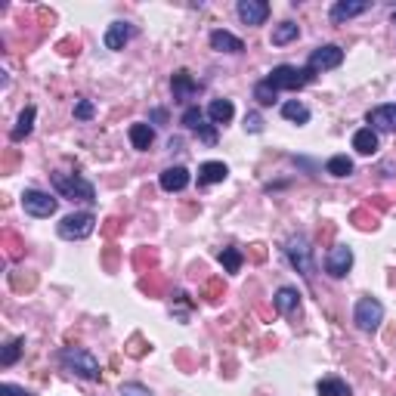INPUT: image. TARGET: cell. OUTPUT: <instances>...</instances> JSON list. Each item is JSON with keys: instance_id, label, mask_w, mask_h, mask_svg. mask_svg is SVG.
Here are the masks:
<instances>
[{"instance_id": "30bf717a", "label": "cell", "mask_w": 396, "mask_h": 396, "mask_svg": "<svg viewBox=\"0 0 396 396\" xmlns=\"http://www.w3.org/2000/svg\"><path fill=\"white\" fill-rule=\"evenodd\" d=\"M369 124L371 130H384V134H396V103H387V106H378L369 112Z\"/></svg>"}, {"instance_id": "8992f818", "label": "cell", "mask_w": 396, "mask_h": 396, "mask_svg": "<svg viewBox=\"0 0 396 396\" xmlns=\"http://www.w3.org/2000/svg\"><path fill=\"white\" fill-rule=\"evenodd\" d=\"M22 207H25V214H31V217H53L59 201L41 189H25L22 192Z\"/></svg>"}, {"instance_id": "d4e9b609", "label": "cell", "mask_w": 396, "mask_h": 396, "mask_svg": "<svg viewBox=\"0 0 396 396\" xmlns=\"http://www.w3.org/2000/svg\"><path fill=\"white\" fill-rule=\"evenodd\" d=\"M316 390H319V396H350V387L340 381V378H322L316 384Z\"/></svg>"}, {"instance_id": "5bb4252c", "label": "cell", "mask_w": 396, "mask_h": 396, "mask_svg": "<svg viewBox=\"0 0 396 396\" xmlns=\"http://www.w3.org/2000/svg\"><path fill=\"white\" fill-rule=\"evenodd\" d=\"M369 10V4L366 0H340V4L331 6V22H347V19H353V15H362Z\"/></svg>"}, {"instance_id": "83f0119b", "label": "cell", "mask_w": 396, "mask_h": 396, "mask_svg": "<svg viewBox=\"0 0 396 396\" xmlns=\"http://www.w3.org/2000/svg\"><path fill=\"white\" fill-rule=\"evenodd\" d=\"M242 251H238V248H223L220 251V263L223 267H226V273H238V269H242Z\"/></svg>"}, {"instance_id": "f546056e", "label": "cell", "mask_w": 396, "mask_h": 396, "mask_svg": "<svg viewBox=\"0 0 396 396\" xmlns=\"http://www.w3.org/2000/svg\"><path fill=\"white\" fill-rule=\"evenodd\" d=\"M276 96H279V90H276V87H269L267 81H260L257 87H254V99H257L260 106H273V103H276Z\"/></svg>"}, {"instance_id": "5b68a950", "label": "cell", "mask_w": 396, "mask_h": 396, "mask_svg": "<svg viewBox=\"0 0 396 396\" xmlns=\"http://www.w3.org/2000/svg\"><path fill=\"white\" fill-rule=\"evenodd\" d=\"M93 229H96V217L90 211L68 214V217H62V223H59V236L68 238V242H81V238L93 236Z\"/></svg>"}, {"instance_id": "8fae6325", "label": "cell", "mask_w": 396, "mask_h": 396, "mask_svg": "<svg viewBox=\"0 0 396 396\" xmlns=\"http://www.w3.org/2000/svg\"><path fill=\"white\" fill-rule=\"evenodd\" d=\"M236 10L245 25H263L269 15V4H263V0H238Z\"/></svg>"}, {"instance_id": "836d02e7", "label": "cell", "mask_w": 396, "mask_h": 396, "mask_svg": "<svg viewBox=\"0 0 396 396\" xmlns=\"http://www.w3.org/2000/svg\"><path fill=\"white\" fill-rule=\"evenodd\" d=\"M0 393H4V396H34V393L22 390V387H15V384H4V387H0Z\"/></svg>"}, {"instance_id": "d6a6232c", "label": "cell", "mask_w": 396, "mask_h": 396, "mask_svg": "<svg viewBox=\"0 0 396 396\" xmlns=\"http://www.w3.org/2000/svg\"><path fill=\"white\" fill-rule=\"evenodd\" d=\"M121 396H152V390L143 384H121Z\"/></svg>"}, {"instance_id": "cb8c5ba5", "label": "cell", "mask_w": 396, "mask_h": 396, "mask_svg": "<svg viewBox=\"0 0 396 396\" xmlns=\"http://www.w3.org/2000/svg\"><path fill=\"white\" fill-rule=\"evenodd\" d=\"M300 37V28L294 25V22H279V25L273 28V46H285V44H291V41H298Z\"/></svg>"}, {"instance_id": "4316f807", "label": "cell", "mask_w": 396, "mask_h": 396, "mask_svg": "<svg viewBox=\"0 0 396 396\" xmlns=\"http://www.w3.org/2000/svg\"><path fill=\"white\" fill-rule=\"evenodd\" d=\"M331 177H350L353 174V161L347 158V155H335V158H328V165H325Z\"/></svg>"}, {"instance_id": "2e32d148", "label": "cell", "mask_w": 396, "mask_h": 396, "mask_svg": "<svg viewBox=\"0 0 396 396\" xmlns=\"http://www.w3.org/2000/svg\"><path fill=\"white\" fill-rule=\"evenodd\" d=\"M134 37V28L127 25V22H112L106 31V46L108 50H124V44Z\"/></svg>"}, {"instance_id": "e575fe53", "label": "cell", "mask_w": 396, "mask_h": 396, "mask_svg": "<svg viewBox=\"0 0 396 396\" xmlns=\"http://www.w3.org/2000/svg\"><path fill=\"white\" fill-rule=\"evenodd\" d=\"M165 118H167L165 108H155V112H152V121H165Z\"/></svg>"}, {"instance_id": "e0dca14e", "label": "cell", "mask_w": 396, "mask_h": 396, "mask_svg": "<svg viewBox=\"0 0 396 396\" xmlns=\"http://www.w3.org/2000/svg\"><path fill=\"white\" fill-rule=\"evenodd\" d=\"M229 177V167L223 161H205L198 167V183L201 186H211V183H223Z\"/></svg>"}, {"instance_id": "7402d4cb", "label": "cell", "mask_w": 396, "mask_h": 396, "mask_svg": "<svg viewBox=\"0 0 396 396\" xmlns=\"http://www.w3.org/2000/svg\"><path fill=\"white\" fill-rule=\"evenodd\" d=\"M207 115H211L214 124H229L232 115H236V106H232V99H214L207 106Z\"/></svg>"}, {"instance_id": "ac0fdd59", "label": "cell", "mask_w": 396, "mask_h": 396, "mask_svg": "<svg viewBox=\"0 0 396 396\" xmlns=\"http://www.w3.org/2000/svg\"><path fill=\"white\" fill-rule=\"evenodd\" d=\"M273 304H276V309H279L282 316H288V313H294V309L300 307V294H298V288L285 285V288H279V291H276Z\"/></svg>"}, {"instance_id": "3957f363", "label": "cell", "mask_w": 396, "mask_h": 396, "mask_svg": "<svg viewBox=\"0 0 396 396\" xmlns=\"http://www.w3.org/2000/svg\"><path fill=\"white\" fill-rule=\"evenodd\" d=\"M313 72L309 68H298V65H276L273 72H269L267 77V84L269 87H276V90H300V87H307L309 81H313Z\"/></svg>"}, {"instance_id": "f1b7e54d", "label": "cell", "mask_w": 396, "mask_h": 396, "mask_svg": "<svg viewBox=\"0 0 396 396\" xmlns=\"http://www.w3.org/2000/svg\"><path fill=\"white\" fill-rule=\"evenodd\" d=\"M22 347H25V340L22 338H15L10 340V344L4 347V353H0V366H13L15 359H19V353H22Z\"/></svg>"}, {"instance_id": "7c38bea8", "label": "cell", "mask_w": 396, "mask_h": 396, "mask_svg": "<svg viewBox=\"0 0 396 396\" xmlns=\"http://www.w3.org/2000/svg\"><path fill=\"white\" fill-rule=\"evenodd\" d=\"M183 127L198 130L205 143H214V139H217V134H214V130L205 124V112H201V108H196V106H192V108H186V112H183Z\"/></svg>"}, {"instance_id": "4fadbf2b", "label": "cell", "mask_w": 396, "mask_h": 396, "mask_svg": "<svg viewBox=\"0 0 396 396\" xmlns=\"http://www.w3.org/2000/svg\"><path fill=\"white\" fill-rule=\"evenodd\" d=\"M170 87H174L177 103H186V99H192V93L198 90V84L192 81V75L186 72V68H180V72H174V77H170Z\"/></svg>"}, {"instance_id": "603a6c76", "label": "cell", "mask_w": 396, "mask_h": 396, "mask_svg": "<svg viewBox=\"0 0 396 396\" xmlns=\"http://www.w3.org/2000/svg\"><path fill=\"white\" fill-rule=\"evenodd\" d=\"M34 115H37V112H34V106H28L25 112L19 115V121H15V127H13V134H10V136H13V143H22V139H25V136L31 134V130H34Z\"/></svg>"}, {"instance_id": "44dd1931", "label": "cell", "mask_w": 396, "mask_h": 396, "mask_svg": "<svg viewBox=\"0 0 396 396\" xmlns=\"http://www.w3.org/2000/svg\"><path fill=\"white\" fill-rule=\"evenodd\" d=\"M130 143H134V149H139V152H149V146L155 143V130L149 124H134V127H130Z\"/></svg>"}, {"instance_id": "277c9868", "label": "cell", "mask_w": 396, "mask_h": 396, "mask_svg": "<svg viewBox=\"0 0 396 396\" xmlns=\"http://www.w3.org/2000/svg\"><path fill=\"white\" fill-rule=\"evenodd\" d=\"M353 322H356V328L366 331V335L378 331V328H381V322H384V307H381V300L362 298L359 304H356V309H353Z\"/></svg>"}, {"instance_id": "9a60e30c", "label": "cell", "mask_w": 396, "mask_h": 396, "mask_svg": "<svg viewBox=\"0 0 396 396\" xmlns=\"http://www.w3.org/2000/svg\"><path fill=\"white\" fill-rule=\"evenodd\" d=\"M186 186H189V170L186 167H167L165 174H161V189L165 192H183Z\"/></svg>"}, {"instance_id": "9c48e42d", "label": "cell", "mask_w": 396, "mask_h": 396, "mask_svg": "<svg viewBox=\"0 0 396 396\" xmlns=\"http://www.w3.org/2000/svg\"><path fill=\"white\" fill-rule=\"evenodd\" d=\"M285 254H288V260L300 269V273L309 276L313 263H309V245H307L304 236H291V238H288V248H285Z\"/></svg>"}, {"instance_id": "484cf974", "label": "cell", "mask_w": 396, "mask_h": 396, "mask_svg": "<svg viewBox=\"0 0 396 396\" xmlns=\"http://www.w3.org/2000/svg\"><path fill=\"white\" fill-rule=\"evenodd\" d=\"M282 115H285L288 121H294V124H307V121H309V108H307L304 103H298V99L285 103V106H282Z\"/></svg>"}, {"instance_id": "ffe728a7", "label": "cell", "mask_w": 396, "mask_h": 396, "mask_svg": "<svg viewBox=\"0 0 396 396\" xmlns=\"http://www.w3.org/2000/svg\"><path fill=\"white\" fill-rule=\"evenodd\" d=\"M353 149L359 155H375L378 152V134L371 127H362L353 134Z\"/></svg>"}, {"instance_id": "7a4b0ae2", "label": "cell", "mask_w": 396, "mask_h": 396, "mask_svg": "<svg viewBox=\"0 0 396 396\" xmlns=\"http://www.w3.org/2000/svg\"><path fill=\"white\" fill-rule=\"evenodd\" d=\"M59 359H62V366L72 371V375H77V378H87V381H96V378H99L96 356L87 353V350H81V347H65V350L59 353Z\"/></svg>"}, {"instance_id": "4dcf8cb0", "label": "cell", "mask_w": 396, "mask_h": 396, "mask_svg": "<svg viewBox=\"0 0 396 396\" xmlns=\"http://www.w3.org/2000/svg\"><path fill=\"white\" fill-rule=\"evenodd\" d=\"M245 130H248V134H260V130H263V118L257 112H248L245 115Z\"/></svg>"}, {"instance_id": "6da1fadb", "label": "cell", "mask_w": 396, "mask_h": 396, "mask_svg": "<svg viewBox=\"0 0 396 396\" xmlns=\"http://www.w3.org/2000/svg\"><path fill=\"white\" fill-rule=\"evenodd\" d=\"M53 189L68 201H96L93 183L77 177V174H53Z\"/></svg>"}, {"instance_id": "52a82bcc", "label": "cell", "mask_w": 396, "mask_h": 396, "mask_svg": "<svg viewBox=\"0 0 396 396\" xmlns=\"http://www.w3.org/2000/svg\"><path fill=\"white\" fill-rule=\"evenodd\" d=\"M340 62H344V50H340L338 44H325V46H316L313 53H309V72H328V68H338Z\"/></svg>"}, {"instance_id": "d6986e66", "label": "cell", "mask_w": 396, "mask_h": 396, "mask_svg": "<svg viewBox=\"0 0 396 396\" xmlns=\"http://www.w3.org/2000/svg\"><path fill=\"white\" fill-rule=\"evenodd\" d=\"M211 46L217 53H242L245 44L238 41L236 34H229V31H214L211 34Z\"/></svg>"}, {"instance_id": "ba28073f", "label": "cell", "mask_w": 396, "mask_h": 396, "mask_svg": "<svg viewBox=\"0 0 396 396\" xmlns=\"http://www.w3.org/2000/svg\"><path fill=\"white\" fill-rule=\"evenodd\" d=\"M353 267V251L347 245H335L328 251V257H325V269H328V276L335 279H344L347 273H350Z\"/></svg>"}, {"instance_id": "1f68e13d", "label": "cell", "mask_w": 396, "mask_h": 396, "mask_svg": "<svg viewBox=\"0 0 396 396\" xmlns=\"http://www.w3.org/2000/svg\"><path fill=\"white\" fill-rule=\"evenodd\" d=\"M75 118L90 121L93 118V103H87V99H77V103H75Z\"/></svg>"}]
</instances>
